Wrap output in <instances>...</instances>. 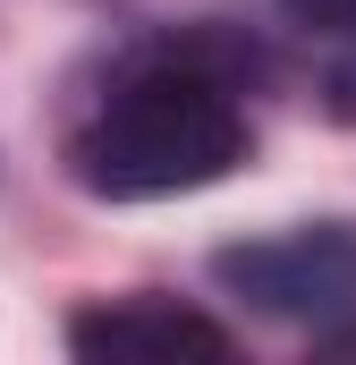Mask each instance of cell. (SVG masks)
<instances>
[{"label":"cell","instance_id":"obj_1","mask_svg":"<svg viewBox=\"0 0 356 365\" xmlns=\"http://www.w3.org/2000/svg\"><path fill=\"white\" fill-rule=\"evenodd\" d=\"M246 162V110L195 60L136 68L85 110V128L68 136V179L102 204H153L212 187Z\"/></svg>","mask_w":356,"mask_h":365},{"label":"cell","instance_id":"obj_2","mask_svg":"<svg viewBox=\"0 0 356 365\" xmlns=\"http://www.w3.org/2000/svg\"><path fill=\"white\" fill-rule=\"evenodd\" d=\"M212 280L255 306L271 323H331L356 306V230L340 221H305V230H280V238H246V247H221Z\"/></svg>","mask_w":356,"mask_h":365},{"label":"cell","instance_id":"obj_3","mask_svg":"<svg viewBox=\"0 0 356 365\" xmlns=\"http://www.w3.org/2000/svg\"><path fill=\"white\" fill-rule=\"evenodd\" d=\"M68 349L93 357V365H178V357L221 365L238 340H229L212 314L136 289V297H93V306H77V314H68Z\"/></svg>","mask_w":356,"mask_h":365},{"label":"cell","instance_id":"obj_4","mask_svg":"<svg viewBox=\"0 0 356 365\" xmlns=\"http://www.w3.org/2000/svg\"><path fill=\"white\" fill-rule=\"evenodd\" d=\"M280 9L314 34H356V0H280Z\"/></svg>","mask_w":356,"mask_h":365},{"label":"cell","instance_id":"obj_5","mask_svg":"<svg viewBox=\"0 0 356 365\" xmlns=\"http://www.w3.org/2000/svg\"><path fill=\"white\" fill-rule=\"evenodd\" d=\"M323 93H331V110L356 128V34H348V51L331 60V77H323Z\"/></svg>","mask_w":356,"mask_h":365},{"label":"cell","instance_id":"obj_6","mask_svg":"<svg viewBox=\"0 0 356 365\" xmlns=\"http://www.w3.org/2000/svg\"><path fill=\"white\" fill-rule=\"evenodd\" d=\"M314 349H323V357H356V323H331V331H323Z\"/></svg>","mask_w":356,"mask_h":365}]
</instances>
